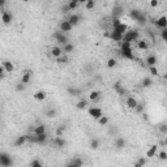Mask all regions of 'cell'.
I'll return each instance as SVG.
<instances>
[{
	"label": "cell",
	"mask_w": 167,
	"mask_h": 167,
	"mask_svg": "<svg viewBox=\"0 0 167 167\" xmlns=\"http://www.w3.org/2000/svg\"><path fill=\"white\" fill-rule=\"evenodd\" d=\"M131 45L132 43H129V42L122 41V43H120V55L128 60H134V55H133L132 46Z\"/></svg>",
	"instance_id": "6da1fadb"
},
{
	"label": "cell",
	"mask_w": 167,
	"mask_h": 167,
	"mask_svg": "<svg viewBox=\"0 0 167 167\" xmlns=\"http://www.w3.org/2000/svg\"><path fill=\"white\" fill-rule=\"evenodd\" d=\"M129 15H131V17H132L133 20H136L138 24L144 25L145 22H146V16H145V13L141 12V10H138V9H132V10L129 12Z\"/></svg>",
	"instance_id": "7a4b0ae2"
},
{
	"label": "cell",
	"mask_w": 167,
	"mask_h": 167,
	"mask_svg": "<svg viewBox=\"0 0 167 167\" xmlns=\"http://www.w3.org/2000/svg\"><path fill=\"white\" fill-rule=\"evenodd\" d=\"M138 38H140V33H138L137 30H127V33L123 35V41L124 42H129V43H132V42H137Z\"/></svg>",
	"instance_id": "3957f363"
},
{
	"label": "cell",
	"mask_w": 167,
	"mask_h": 167,
	"mask_svg": "<svg viewBox=\"0 0 167 167\" xmlns=\"http://www.w3.org/2000/svg\"><path fill=\"white\" fill-rule=\"evenodd\" d=\"M0 166L1 167H12L13 166V159L8 153H5V151L0 153Z\"/></svg>",
	"instance_id": "277c9868"
},
{
	"label": "cell",
	"mask_w": 167,
	"mask_h": 167,
	"mask_svg": "<svg viewBox=\"0 0 167 167\" xmlns=\"http://www.w3.org/2000/svg\"><path fill=\"white\" fill-rule=\"evenodd\" d=\"M52 37L55 38V41L58 42L59 45H62V46H64V45H67V43H69L68 42V38H67V35L65 34H63L62 31H55L54 34H52Z\"/></svg>",
	"instance_id": "5b68a950"
},
{
	"label": "cell",
	"mask_w": 167,
	"mask_h": 167,
	"mask_svg": "<svg viewBox=\"0 0 167 167\" xmlns=\"http://www.w3.org/2000/svg\"><path fill=\"white\" fill-rule=\"evenodd\" d=\"M88 112H89V115L95 120H98L99 118L103 116V111H102V108H99V107H90L88 110Z\"/></svg>",
	"instance_id": "8992f818"
},
{
	"label": "cell",
	"mask_w": 167,
	"mask_h": 167,
	"mask_svg": "<svg viewBox=\"0 0 167 167\" xmlns=\"http://www.w3.org/2000/svg\"><path fill=\"white\" fill-rule=\"evenodd\" d=\"M51 145L55 146V148H58V149H63V148L67 146V141L64 140L63 137H55L54 140L51 141Z\"/></svg>",
	"instance_id": "52a82bcc"
},
{
	"label": "cell",
	"mask_w": 167,
	"mask_h": 167,
	"mask_svg": "<svg viewBox=\"0 0 167 167\" xmlns=\"http://www.w3.org/2000/svg\"><path fill=\"white\" fill-rule=\"evenodd\" d=\"M72 29H73V26H72V25H71L67 20H63L62 22L59 24V31H62L63 34L68 33V31H71Z\"/></svg>",
	"instance_id": "ba28073f"
},
{
	"label": "cell",
	"mask_w": 167,
	"mask_h": 167,
	"mask_svg": "<svg viewBox=\"0 0 167 167\" xmlns=\"http://www.w3.org/2000/svg\"><path fill=\"white\" fill-rule=\"evenodd\" d=\"M68 22L72 25V26H76V25H79L80 24V21H81V16L80 15H77V13H71L69 17H68Z\"/></svg>",
	"instance_id": "9c48e42d"
},
{
	"label": "cell",
	"mask_w": 167,
	"mask_h": 167,
	"mask_svg": "<svg viewBox=\"0 0 167 167\" xmlns=\"http://www.w3.org/2000/svg\"><path fill=\"white\" fill-rule=\"evenodd\" d=\"M155 26L159 27V29H167V17L166 16H161L159 19L155 21Z\"/></svg>",
	"instance_id": "30bf717a"
},
{
	"label": "cell",
	"mask_w": 167,
	"mask_h": 167,
	"mask_svg": "<svg viewBox=\"0 0 167 167\" xmlns=\"http://www.w3.org/2000/svg\"><path fill=\"white\" fill-rule=\"evenodd\" d=\"M31 133L34 134H43V133H47L46 132V125L45 124H38V125H35L34 128H31Z\"/></svg>",
	"instance_id": "8fae6325"
},
{
	"label": "cell",
	"mask_w": 167,
	"mask_h": 167,
	"mask_svg": "<svg viewBox=\"0 0 167 167\" xmlns=\"http://www.w3.org/2000/svg\"><path fill=\"white\" fill-rule=\"evenodd\" d=\"M12 20H13V16H12V13L10 12L4 10V12L1 13V21H3V24L4 25H9L10 22H12Z\"/></svg>",
	"instance_id": "7c38bea8"
},
{
	"label": "cell",
	"mask_w": 167,
	"mask_h": 167,
	"mask_svg": "<svg viewBox=\"0 0 167 167\" xmlns=\"http://www.w3.org/2000/svg\"><path fill=\"white\" fill-rule=\"evenodd\" d=\"M37 137V141H35V145H46L47 144V140H48V134L47 133H43V134H35Z\"/></svg>",
	"instance_id": "4fadbf2b"
},
{
	"label": "cell",
	"mask_w": 167,
	"mask_h": 167,
	"mask_svg": "<svg viewBox=\"0 0 167 167\" xmlns=\"http://www.w3.org/2000/svg\"><path fill=\"white\" fill-rule=\"evenodd\" d=\"M1 65H3V68H4L5 73H12L13 71H15V65H13V63H10L9 60H4Z\"/></svg>",
	"instance_id": "5bb4252c"
},
{
	"label": "cell",
	"mask_w": 167,
	"mask_h": 167,
	"mask_svg": "<svg viewBox=\"0 0 167 167\" xmlns=\"http://www.w3.org/2000/svg\"><path fill=\"white\" fill-rule=\"evenodd\" d=\"M27 141H26V134H22V136H19L15 140V143H13V145H15L16 148H20V146H22V145H25Z\"/></svg>",
	"instance_id": "9a60e30c"
},
{
	"label": "cell",
	"mask_w": 167,
	"mask_h": 167,
	"mask_svg": "<svg viewBox=\"0 0 167 167\" xmlns=\"http://www.w3.org/2000/svg\"><path fill=\"white\" fill-rule=\"evenodd\" d=\"M145 63H146V65L148 67H157V63H158V60H157V56H154V55H149L146 60H145Z\"/></svg>",
	"instance_id": "2e32d148"
},
{
	"label": "cell",
	"mask_w": 167,
	"mask_h": 167,
	"mask_svg": "<svg viewBox=\"0 0 167 167\" xmlns=\"http://www.w3.org/2000/svg\"><path fill=\"white\" fill-rule=\"evenodd\" d=\"M30 80H31V72H30V71H26V72L22 74V77H21L20 82L24 84V85H27V84L30 82Z\"/></svg>",
	"instance_id": "e0dca14e"
},
{
	"label": "cell",
	"mask_w": 167,
	"mask_h": 167,
	"mask_svg": "<svg viewBox=\"0 0 167 167\" xmlns=\"http://www.w3.org/2000/svg\"><path fill=\"white\" fill-rule=\"evenodd\" d=\"M89 99H90V101H93L94 103H95V102H98L99 99H101V91H99V90H93L90 94H89Z\"/></svg>",
	"instance_id": "ac0fdd59"
},
{
	"label": "cell",
	"mask_w": 167,
	"mask_h": 167,
	"mask_svg": "<svg viewBox=\"0 0 167 167\" xmlns=\"http://www.w3.org/2000/svg\"><path fill=\"white\" fill-rule=\"evenodd\" d=\"M65 167H82V159L81 158H73Z\"/></svg>",
	"instance_id": "d6986e66"
},
{
	"label": "cell",
	"mask_w": 167,
	"mask_h": 167,
	"mask_svg": "<svg viewBox=\"0 0 167 167\" xmlns=\"http://www.w3.org/2000/svg\"><path fill=\"white\" fill-rule=\"evenodd\" d=\"M127 30H128V25L127 24H120L119 26H116L115 29H114V31H116V33H119V34H122V35H124L127 33Z\"/></svg>",
	"instance_id": "ffe728a7"
},
{
	"label": "cell",
	"mask_w": 167,
	"mask_h": 167,
	"mask_svg": "<svg viewBox=\"0 0 167 167\" xmlns=\"http://www.w3.org/2000/svg\"><path fill=\"white\" fill-rule=\"evenodd\" d=\"M125 103H127V107H128V108H132V110H134V107L137 106L138 102H137V99H136V98H133V97H128Z\"/></svg>",
	"instance_id": "44dd1931"
},
{
	"label": "cell",
	"mask_w": 167,
	"mask_h": 167,
	"mask_svg": "<svg viewBox=\"0 0 167 167\" xmlns=\"http://www.w3.org/2000/svg\"><path fill=\"white\" fill-rule=\"evenodd\" d=\"M62 51H63L64 55L71 54V52L74 51V45H73V43H67V45H64L63 48H62Z\"/></svg>",
	"instance_id": "7402d4cb"
},
{
	"label": "cell",
	"mask_w": 167,
	"mask_h": 167,
	"mask_svg": "<svg viewBox=\"0 0 167 167\" xmlns=\"http://www.w3.org/2000/svg\"><path fill=\"white\" fill-rule=\"evenodd\" d=\"M114 90H115L119 95H122V97H123V95H125V93H127L125 89L122 86V84H120V82H116L115 85H114Z\"/></svg>",
	"instance_id": "603a6c76"
},
{
	"label": "cell",
	"mask_w": 167,
	"mask_h": 167,
	"mask_svg": "<svg viewBox=\"0 0 167 167\" xmlns=\"http://www.w3.org/2000/svg\"><path fill=\"white\" fill-rule=\"evenodd\" d=\"M123 13V7L120 4H116L114 7V10H112V15H114V19H119V16Z\"/></svg>",
	"instance_id": "cb8c5ba5"
},
{
	"label": "cell",
	"mask_w": 167,
	"mask_h": 167,
	"mask_svg": "<svg viewBox=\"0 0 167 167\" xmlns=\"http://www.w3.org/2000/svg\"><path fill=\"white\" fill-rule=\"evenodd\" d=\"M51 54H52V56H55L56 59L60 58V56L63 55L62 47H60V46H54V47H52V50H51Z\"/></svg>",
	"instance_id": "d4e9b609"
},
{
	"label": "cell",
	"mask_w": 167,
	"mask_h": 167,
	"mask_svg": "<svg viewBox=\"0 0 167 167\" xmlns=\"http://www.w3.org/2000/svg\"><path fill=\"white\" fill-rule=\"evenodd\" d=\"M157 150H158V146L157 145H151L150 149L146 151V158H153L155 154H157Z\"/></svg>",
	"instance_id": "484cf974"
},
{
	"label": "cell",
	"mask_w": 167,
	"mask_h": 167,
	"mask_svg": "<svg viewBox=\"0 0 167 167\" xmlns=\"http://www.w3.org/2000/svg\"><path fill=\"white\" fill-rule=\"evenodd\" d=\"M46 97H47V94H46L45 90H38L34 94V99H37V101H45Z\"/></svg>",
	"instance_id": "4316f807"
},
{
	"label": "cell",
	"mask_w": 167,
	"mask_h": 167,
	"mask_svg": "<svg viewBox=\"0 0 167 167\" xmlns=\"http://www.w3.org/2000/svg\"><path fill=\"white\" fill-rule=\"evenodd\" d=\"M67 91L69 93V95H73V97H76V95H80L81 94V89H77L74 86H68L67 88Z\"/></svg>",
	"instance_id": "83f0119b"
},
{
	"label": "cell",
	"mask_w": 167,
	"mask_h": 167,
	"mask_svg": "<svg viewBox=\"0 0 167 167\" xmlns=\"http://www.w3.org/2000/svg\"><path fill=\"white\" fill-rule=\"evenodd\" d=\"M110 38H111L114 42H122L123 41V35L116 33V31H114V30L111 31V34H110Z\"/></svg>",
	"instance_id": "f1b7e54d"
},
{
	"label": "cell",
	"mask_w": 167,
	"mask_h": 167,
	"mask_svg": "<svg viewBox=\"0 0 167 167\" xmlns=\"http://www.w3.org/2000/svg\"><path fill=\"white\" fill-rule=\"evenodd\" d=\"M137 48L138 50H143V51H146V50L149 48V43L145 39L137 41Z\"/></svg>",
	"instance_id": "f546056e"
},
{
	"label": "cell",
	"mask_w": 167,
	"mask_h": 167,
	"mask_svg": "<svg viewBox=\"0 0 167 167\" xmlns=\"http://www.w3.org/2000/svg\"><path fill=\"white\" fill-rule=\"evenodd\" d=\"M125 144H127V141L124 140V138H122V137H118L115 140V148L116 149H123L124 146H125Z\"/></svg>",
	"instance_id": "4dcf8cb0"
},
{
	"label": "cell",
	"mask_w": 167,
	"mask_h": 167,
	"mask_svg": "<svg viewBox=\"0 0 167 167\" xmlns=\"http://www.w3.org/2000/svg\"><path fill=\"white\" fill-rule=\"evenodd\" d=\"M153 85V80L149 79V77H145V79L141 81V86L143 88H150Z\"/></svg>",
	"instance_id": "1f68e13d"
},
{
	"label": "cell",
	"mask_w": 167,
	"mask_h": 167,
	"mask_svg": "<svg viewBox=\"0 0 167 167\" xmlns=\"http://www.w3.org/2000/svg\"><path fill=\"white\" fill-rule=\"evenodd\" d=\"M94 7H95V1H94V0H88V1H85V8H86L88 10L94 9Z\"/></svg>",
	"instance_id": "d6a6232c"
},
{
	"label": "cell",
	"mask_w": 167,
	"mask_h": 167,
	"mask_svg": "<svg viewBox=\"0 0 167 167\" xmlns=\"http://www.w3.org/2000/svg\"><path fill=\"white\" fill-rule=\"evenodd\" d=\"M65 129H67V127H65V125H59V127H58V129H56V137H62V136H63V133L65 132Z\"/></svg>",
	"instance_id": "836d02e7"
},
{
	"label": "cell",
	"mask_w": 167,
	"mask_h": 167,
	"mask_svg": "<svg viewBox=\"0 0 167 167\" xmlns=\"http://www.w3.org/2000/svg\"><path fill=\"white\" fill-rule=\"evenodd\" d=\"M86 106H88V102L85 101V99H81V101L77 102L76 107L79 108V110H84V108H86Z\"/></svg>",
	"instance_id": "e575fe53"
},
{
	"label": "cell",
	"mask_w": 167,
	"mask_h": 167,
	"mask_svg": "<svg viewBox=\"0 0 167 167\" xmlns=\"http://www.w3.org/2000/svg\"><path fill=\"white\" fill-rule=\"evenodd\" d=\"M56 114H58V112H56L55 108H50V110L46 111V116H47V118H55Z\"/></svg>",
	"instance_id": "d590c367"
},
{
	"label": "cell",
	"mask_w": 167,
	"mask_h": 167,
	"mask_svg": "<svg viewBox=\"0 0 167 167\" xmlns=\"http://www.w3.org/2000/svg\"><path fill=\"white\" fill-rule=\"evenodd\" d=\"M30 167H43V163H42L39 159H33L30 162Z\"/></svg>",
	"instance_id": "8d00e7d4"
},
{
	"label": "cell",
	"mask_w": 167,
	"mask_h": 167,
	"mask_svg": "<svg viewBox=\"0 0 167 167\" xmlns=\"http://www.w3.org/2000/svg\"><path fill=\"white\" fill-rule=\"evenodd\" d=\"M90 148L94 149V150L99 148V140H98V138H93V140L90 141Z\"/></svg>",
	"instance_id": "74e56055"
},
{
	"label": "cell",
	"mask_w": 167,
	"mask_h": 167,
	"mask_svg": "<svg viewBox=\"0 0 167 167\" xmlns=\"http://www.w3.org/2000/svg\"><path fill=\"white\" fill-rule=\"evenodd\" d=\"M67 5H68L69 10H74L79 7V1H76V0H74V1H69V3H67Z\"/></svg>",
	"instance_id": "f35d334b"
},
{
	"label": "cell",
	"mask_w": 167,
	"mask_h": 167,
	"mask_svg": "<svg viewBox=\"0 0 167 167\" xmlns=\"http://www.w3.org/2000/svg\"><path fill=\"white\" fill-rule=\"evenodd\" d=\"M56 62H58L59 64H67V63H68V58H67V55H62V56H60V58H58V59H56Z\"/></svg>",
	"instance_id": "ab89813d"
},
{
	"label": "cell",
	"mask_w": 167,
	"mask_h": 167,
	"mask_svg": "<svg viewBox=\"0 0 167 167\" xmlns=\"http://www.w3.org/2000/svg\"><path fill=\"white\" fill-rule=\"evenodd\" d=\"M98 123L99 124H101V125H106V124H107L108 123V118H107V116H102V118H99L98 119Z\"/></svg>",
	"instance_id": "60d3db41"
},
{
	"label": "cell",
	"mask_w": 167,
	"mask_h": 167,
	"mask_svg": "<svg viewBox=\"0 0 167 167\" xmlns=\"http://www.w3.org/2000/svg\"><path fill=\"white\" fill-rule=\"evenodd\" d=\"M134 111H136V114H143V111H144V105L137 103V106L134 107Z\"/></svg>",
	"instance_id": "b9f144b4"
},
{
	"label": "cell",
	"mask_w": 167,
	"mask_h": 167,
	"mask_svg": "<svg viewBox=\"0 0 167 167\" xmlns=\"http://www.w3.org/2000/svg\"><path fill=\"white\" fill-rule=\"evenodd\" d=\"M146 162H148L146 157H140L137 159V163H138V165H141V166H145V165H146Z\"/></svg>",
	"instance_id": "7bdbcfd3"
},
{
	"label": "cell",
	"mask_w": 167,
	"mask_h": 167,
	"mask_svg": "<svg viewBox=\"0 0 167 167\" xmlns=\"http://www.w3.org/2000/svg\"><path fill=\"white\" fill-rule=\"evenodd\" d=\"M149 72H150L153 76H158V69H157V67H149Z\"/></svg>",
	"instance_id": "ee69618b"
},
{
	"label": "cell",
	"mask_w": 167,
	"mask_h": 167,
	"mask_svg": "<svg viewBox=\"0 0 167 167\" xmlns=\"http://www.w3.org/2000/svg\"><path fill=\"white\" fill-rule=\"evenodd\" d=\"M115 65H116V60L114 59V58H111V59H110L108 62H107V67H108V68H114Z\"/></svg>",
	"instance_id": "f6af8a7d"
},
{
	"label": "cell",
	"mask_w": 167,
	"mask_h": 167,
	"mask_svg": "<svg viewBox=\"0 0 167 167\" xmlns=\"http://www.w3.org/2000/svg\"><path fill=\"white\" fill-rule=\"evenodd\" d=\"M25 89H26V85H24V84H21V82H19L16 85V90L17 91H24Z\"/></svg>",
	"instance_id": "bcb514c9"
},
{
	"label": "cell",
	"mask_w": 167,
	"mask_h": 167,
	"mask_svg": "<svg viewBox=\"0 0 167 167\" xmlns=\"http://www.w3.org/2000/svg\"><path fill=\"white\" fill-rule=\"evenodd\" d=\"M161 38L165 42H167V29H162L161 30Z\"/></svg>",
	"instance_id": "7dc6e473"
},
{
	"label": "cell",
	"mask_w": 167,
	"mask_h": 167,
	"mask_svg": "<svg viewBox=\"0 0 167 167\" xmlns=\"http://www.w3.org/2000/svg\"><path fill=\"white\" fill-rule=\"evenodd\" d=\"M120 24H122V21H120V19H114V20H112V27H114V29H115L116 26H119Z\"/></svg>",
	"instance_id": "c3c4849f"
},
{
	"label": "cell",
	"mask_w": 167,
	"mask_h": 167,
	"mask_svg": "<svg viewBox=\"0 0 167 167\" xmlns=\"http://www.w3.org/2000/svg\"><path fill=\"white\" fill-rule=\"evenodd\" d=\"M159 131H161L163 134H166L167 133V125L166 124H161V125H159Z\"/></svg>",
	"instance_id": "681fc988"
},
{
	"label": "cell",
	"mask_w": 167,
	"mask_h": 167,
	"mask_svg": "<svg viewBox=\"0 0 167 167\" xmlns=\"http://www.w3.org/2000/svg\"><path fill=\"white\" fill-rule=\"evenodd\" d=\"M159 159H162V161H166L167 159V154H166L165 150H162L161 153H159Z\"/></svg>",
	"instance_id": "f907efd6"
},
{
	"label": "cell",
	"mask_w": 167,
	"mask_h": 167,
	"mask_svg": "<svg viewBox=\"0 0 167 167\" xmlns=\"http://www.w3.org/2000/svg\"><path fill=\"white\" fill-rule=\"evenodd\" d=\"M5 77V71L3 68V65H0V80H3Z\"/></svg>",
	"instance_id": "816d5d0a"
},
{
	"label": "cell",
	"mask_w": 167,
	"mask_h": 167,
	"mask_svg": "<svg viewBox=\"0 0 167 167\" xmlns=\"http://www.w3.org/2000/svg\"><path fill=\"white\" fill-rule=\"evenodd\" d=\"M62 12H63V13H68V12H69L68 5H67V4H64V5L62 7Z\"/></svg>",
	"instance_id": "f5cc1de1"
},
{
	"label": "cell",
	"mask_w": 167,
	"mask_h": 167,
	"mask_svg": "<svg viewBox=\"0 0 167 167\" xmlns=\"http://www.w3.org/2000/svg\"><path fill=\"white\" fill-rule=\"evenodd\" d=\"M158 4H159V3L157 1V0H151V1H150V7H153V8H155Z\"/></svg>",
	"instance_id": "db71d44e"
},
{
	"label": "cell",
	"mask_w": 167,
	"mask_h": 167,
	"mask_svg": "<svg viewBox=\"0 0 167 167\" xmlns=\"http://www.w3.org/2000/svg\"><path fill=\"white\" fill-rule=\"evenodd\" d=\"M4 5H5V0H0V8H3Z\"/></svg>",
	"instance_id": "11a10c76"
},
{
	"label": "cell",
	"mask_w": 167,
	"mask_h": 167,
	"mask_svg": "<svg viewBox=\"0 0 167 167\" xmlns=\"http://www.w3.org/2000/svg\"><path fill=\"white\" fill-rule=\"evenodd\" d=\"M134 167H144V166H141V165H138V163L136 162V163H134Z\"/></svg>",
	"instance_id": "9f6ffc18"
},
{
	"label": "cell",
	"mask_w": 167,
	"mask_h": 167,
	"mask_svg": "<svg viewBox=\"0 0 167 167\" xmlns=\"http://www.w3.org/2000/svg\"><path fill=\"white\" fill-rule=\"evenodd\" d=\"M0 167H1V166H0Z\"/></svg>",
	"instance_id": "6f0895ef"
}]
</instances>
